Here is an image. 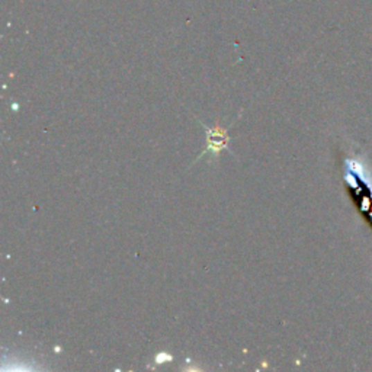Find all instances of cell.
<instances>
[{
  "mask_svg": "<svg viewBox=\"0 0 372 372\" xmlns=\"http://www.w3.org/2000/svg\"><path fill=\"white\" fill-rule=\"evenodd\" d=\"M344 181L353 206L372 230V169L364 156L344 159Z\"/></svg>",
  "mask_w": 372,
  "mask_h": 372,
  "instance_id": "obj_1",
  "label": "cell"
},
{
  "mask_svg": "<svg viewBox=\"0 0 372 372\" xmlns=\"http://www.w3.org/2000/svg\"><path fill=\"white\" fill-rule=\"evenodd\" d=\"M201 124L206 132V147H205V150L198 156V159H202L205 154H210L214 160H217L220 153L222 150H226V148H229V143L231 140L227 136L229 128H222L220 125V120H217L215 127H206L204 123Z\"/></svg>",
  "mask_w": 372,
  "mask_h": 372,
  "instance_id": "obj_2",
  "label": "cell"
}]
</instances>
